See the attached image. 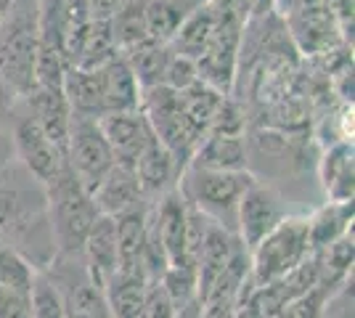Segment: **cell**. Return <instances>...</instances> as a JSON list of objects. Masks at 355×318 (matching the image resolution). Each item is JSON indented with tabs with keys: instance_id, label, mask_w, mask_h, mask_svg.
Returning a JSON list of instances; mask_svg holds the SVG:
<instances>
[{
	"instance_id": "cb8c5ba5",
	"label": "cell",
	"mask_w": 355,
	"mask_h": 318,
	"mask_svg": "<svg viewBox=\"0 0 355 318\" xmlns=\"http://www.w3.org/2000/svg\"><path fill=\"white\" fill-rule=\"evenodd\" d=\"M64 96L67 104L72 109V114L80 117H93L98 120L104 114V96H101V77L98 69H77V67H67L64 75Z\"/></svg>"
},
{
	"instance_id": "44dd1931",
	"label": "cell",
	"mask_w": 355,
	"mask_h": 318,
	"mask_svg": "<svg viewBox=\"0 0 355 318\" xmlns=\"http://www.w3.org/2000/svg\"><path fill=\"white\" fill-rule=\"evenodd\" d=\"M308 223V247L311 252H321L329 244L342 239L345 233L353 231V202L340 204V202H326L324 207L305 218Z\"/></svg>"
},
{
	"instance_id": "5bb4252c",
	"label": "cell",
	"mask_w": 355,
	"mask_h": 318,
	"mask_svg": "<svg viewBox=\"0 0 355 318\" xmlns=\"http://www.w3.org/2000/svg\"><path fill=\"white\" fill-rule=\"evenodd\" d=\"M83 263L88 268V276L93 279L96 287H104L109 276L119 268L117 255V228H114V218L98 215L96 223L90 228L88 239L83 244Z\"/></svg>"
},
{
	"instance_id": "1f68e13d",
	"label": "cell",
	"mask_w": 355,
	"mask_h": 318,
	"mask_svg": "<svg viewBox=\"0 0 355 318\" xmlns=\"http://www.w3.org/2000/svg\"><path fill=\"white\" fill-rule=\"evenodd\" d=\"M331 292H334V289L318 284V287H313L311 292H305V294L295 297L292 303L284 305V310H282V316L279 318H321L324 305H326V300H329V294H331Z\"/></svg>"
},
{
	"instance_id": "7c38bea8",
	"label": "cell",
	"mask_w": 355,
	"mask_h": 318,
	"mask_svg": "<svg viewBox=\"0 0 355 318\" xmlns=\"http://www.w3.org/2000/svg\"><path fill=\"white\" fill-rule=\"evenodd\" d=\"M90 199H93L98 215H106V218H117L122 212H130L148 202L138 186L133 167L117 165V162L101 178V183L90 191Z\"/></svg>"
},
{
	"instance_id": "4dcf8cb0",
	"label": "cell",
	"mask_w": 355,
	"mask_h": 318,
	"mask_svg": "<svg viewBox=\"0 0 355 318\" xmlns=\"http://www.w3.org/2000/svg\"><path fill=\"white\" fill-rule=\"evenodd\" d=\"M247 130V114H244V106L234 101L231 96L223 98L218 114L209 122L207 133L205 136H228V138H244Z\"/></svg>"
},
{
	"instance_id": "5b68a950",
	"label": "cell",
	"mask_w": 355,
	"mask_h": 318,
	"mask_svg": "<svg viewBox=\"0 0 355 318\" xmlns=\"http://www.w3.org/2000/svg\"><path fill=\"white\" fill-rule=\"evenodd\" d=\"M311 255L308 247V223L305 218H284L263 242L250 252V281L254 289L276 284L292 273Z\"/></svg>"
},
{
	"instance_id": "f1b7e54d",
	"label": "cell",
	"mask_w": 355,
	"mask_h": 318,
	"mask_svg": "<svg viewBox=\"0 0 355 318\" xmlns=\"http://www.w3.org/2000/svg\"><path fill=\"white\" fill-rule=\"evenodd\" d=\"M30 318H69L61 292L48 279L45 271H37L30 289Z\"/></svg>"
},
{
	"instance_id": "836d02e7",
	"label": "cell",
	"mask_w": 355,
	"mask_h": 318,
	"mask_svg": "<svg viewBox=\"0 0 355 318\" xmlns=\"http://www.w3.org/2000/svg\"><path fill=\"white\" fill-rule=\"evenodd\" d=\"M138 318H178V308L159 281H148Z\"/></svg>"
},
{
	"instance_id": "30bf717a",
	"label": "cell",
	"mask_w": 355,
	"mask_h": 318,
	"mask_svg": "<svg viewBox=\"0 0 355 318\" xmlns=\"http://www.w3.org/2000/svg\"><path fill=\"white\" fill-rule=\"evenodd\" d=\"M11 146H14L16 162L24 167L40 186H48L53 178H59L61 170L67 167L64 152L45 136V130L32 120L30 114H24L14 125Z\"/></svg>"
},
{
	"instance_id": "603a6c76",
	"label": "cell",
	"mask_w": 355,
	"mask_h": 318,
	"mask_svg": "<svg viewBox=\"0 0 355 318\" xmlns=\"http://www.w3.org/2000/svg\"><path fill=\"white\" fill-rule=\"evenodd\" d=\"M146 218L148 202L130 212H122L114 218L117 228V255L119 268L144 271V244H146Z\"/></svg>"
},
{
	"instance_id": "7a4b0ae2",
	"label": "cell",
	"mask_w": 355,
	"mask_h": 318,
	"mask_svg": "<svg viewBox=\"0 0 355 318\" xmlns=\"http://www.w3.org/2000/svg\"><path fill=\"white\" fill-rule=\"evenodd\" d=\"M43 188L45 212H48V226H51L56 255H80L90 228L98 218L90 191L74 178L69 167H64L59 178H53Z\"/></svg>"
},
{
	"instance_id": "484cf974",
	"label": "cell",
	"mask_w": 355,
	"mask_h": 318,
	"mask_svg": "<svg viewBox=\"0 0 355 318\" xmlns=\"http://www.w3.org/2000/svg\"><path fill=\"white\" fill-rule=\"evenodd\" d=\"M119 56L128 61L130 72L135 75L138 85H141V91H144V88L162 85L164 69H167V61H170V56H173V51H170V46H164V43H157V40L146 37V40H141L138 46L128 48L125 53H119Z\"/></svg>"
},
{
	"instance_id": "6da1fadb",
	"label": "cell",
	"mask_w": 355,
	"mask_h": 318,
	"mask_svg": "<svg viewBox=\"0 0 355 318\" xmlns=\"http://www.w3.org/2000/svg\"><path fill=\"white\" fill-rule=\"evenodd\" d=\"M0 244L24 255L35 271H45L56 258L45 188L14 159L0 165Z\"/></svg>"
},
{
	"instance_id": "74e56055",
	"label": "cell",
	"mask_w": 355,
	"mask_h": 318,
	"mask_svg": "<svg viewBox=\"0 0 355 318\" xmlns=\"http://www.w3.org/2000/svg\"><path fill=\"white\" fill-rule=\"evenodd\" d=\"M125 6V0H88L90 21H112V16Z\"/></svg>"
},
{
	"instance_id": "f546056e",
	"label": "cell",
	"mask_w": 355,
	"mask_h": 318,
	"mask_svg": "<svg viewBox=\"0 0 355 318\" xmlns=\"http://www.w3.org/2000/svg\"><path fill=\"white\" fill-rule=\"evenodd\" d=\"M35 265L24 255H19L11 247L0 244V287L16 289V292H30L35 281Z\"/></svg>"
},
{
	"instance_id": "4fadbf2b",
	"label": "cell",
	"mask_w": 355,
	"mask_h": 318,
	"mask_svg": "<svg viewBox=\"0 0 355 318\" xmlns=\"http://www.w3.org/2000/svg\"><path fill=\"white\" fill-rule=\"evenodd\" d=\"M133 173L138 178V186L144 191V197L159 199L162 194L175 188L178 178H180V167H178L175 157L159 143V138L154 136L146 143V149L135 159Z\"/></svg>"
},
{
	"instance_id": "3957f363",
	"label": "cell",
	"mask_w": 355,
	"mask_h": 318,
	"mask_svg": "<svg viewBox=\"0 0 355 318\" xmlns=\"http://www.w3.org/2000/svg\"><path fill=\"white\" fill-rule=\"evenodd\" d=\"M254 183L250 170L241 173H215V170H196L186 167L175 183L180 199L209 218L215 226L225 231H236V207L244 191Z\"/></svg>"
},
{
	"instance_id": "ffe728a7",
	"label": "cell",
	"mask_w": 355,
	"mask_h": 318,
	"mask_svg": "<svg viewBox=\"0 0 355 318\" xmlns=\"http://www.w3.org/2000/svg\"><path fill=\"white\" fill-rule=\"evenodd\" d=\"M101 77V96H104V114L109 112H138L141 106V85L130 72L128 61L117 56L98 69Z\"/></svg>"
},
{
	"instance_id": "e575fe53",
	"label": "cell",
	"mask_w": 355,
	"mask_h": 318,
	"mask_svg": "<svg viewBox=\"0 0 355 318\" xmlns=\"http://www.w3.org/2000/svg\"><path fill=\"white\" fill-rule=\"evenodd\" d=\"M321 318H353V279L329 294Z\"/></svg>"
},
{
	"instance_id": "4316f807",
	"label": "cell",
	"mask_w": 355,
	"mask_h": 318,
	"mask_svg": "<svg viewBox=\"0 0 355 318\" xmlns=\"http://www.w3.org/2000/svg\"><path fill=\"white\" fill-rule=\"evenodd\" d=\"M146 6H148V0H125V6L112 16L109 30H112V37H114V43H117L119 53H125L128 48L138 46L141 40L148 37Z\"/></svg>"
},
{
	"instance_id": "60d3db41",
	"label": "cell",
	"mask_w": 355,
	"mask_h": 318,
	"mask_svg": "<svg viewBox=\"0 0 355 318\" xmlns=\"http://www.w3.org/2000/svg\"><path fill=\"white\" fill-rule=\"evenodd\" d=\"M16 3H21V6H37V0H16Z\"/></svg>"
},
{
	"instance_id": "8fae6325",
	"label": "cell",
	"mask_w": 355,
	"mask_h": 318,
	"mask_svg": "<svg viewBox=\"0 0 355 318\" xmlns=\"http://www.w3.org/2000/svg\"><path fill=\"white\" fill-rule=\"evenodd\" d=\"M98 127L104 133L117 165L133 167L146 143L154 138L146 117L141 112H109L98 117Z\"/></svg>"
},
{
	"instance_id": "2e32d148",
	"label": "cell",
	"mask_w": 355,
	"mask_h": 318,
	"mask_svg": "<svg viewBox=\"0 0 355 318\" xmlns=\"http://www.w3.org/2000/svg\"><path fill=\"white\" fill-rule=\"evenodd\" d=\"M236 244H239V239L231 231L215 226V223L209 226L207 239H205L199 255L193 260V268H196V300H199V303L205 300V294L209 292V287L215 284V279H218L223 273V268L228 265V260L234 255Z\"/></svg>"
},
{
	"instance_id": "e0dca14e",
	"label": "cell",
	"mask_w": 355,
	"mask_h": 318,
	"mask_svg": "<svg viewBox=\"0 0 355 318\" xmlns=\"http://www.w3.org/2000/svg\"><path fill=\"white\" fill-rule=\"evenodd\" d=\"M30 106L32 120L37 122L45 130V136L51 138L61 152H67V138H69V122H72V109L67 104L64 91H45V88H35V91L24 98Z\"/></svg>"
},
{
	"instance_id": "ba28073f",
	"label": "cell",
	"mask_w": 355,
	"mask_h": 318,
	"mask_svg": "<svg viewBox=\"0 0 355 318\" xmlns=\"http://www.w3.org/2000/svg\"><path fill=\"white\" fill-rule=\"evenodd\" d=\"M64 157H67V167L72 170V175L88 191H93L106 173L114 167V154L98 127V120L80 117V114H72Z\"/></svg>"
},
{
	"instance_id": "277c9868",
	"label": "cell",
	"mask_w": 355,
	"mask_h": 318,
	"mask_svg": "<svg viewBox=\"0 0 355 318\" xmlns=\"http://www.w3.org/2000/svg\"><path fill=\"white\" fill-rule=\"evenodd\" d=\"M37 46V6L16 3L0 30V80L14 98H27L35 91Z\"/></svg>"
},
{
	"instance_id": "83f0119b",
	"label": "cell",
	"mask_w": 355,
	"mask_h": 318,
	"mask_svg": "<svg viewBox=\"0 0 355 318\" xmlns=\"http://www.w3.org/2000/svg\"><path fill=\"white\" fill-rule=\"evenodd\" d=\"M223 98H225V96H223L220 91L209 88L207 82H202V80H196L191 88L178 93V104L183 109V114H186L202 133H207L209 122L218 114Z\"/></svg>"
},
{
	"instance_id": "8992f818",
	"label": "cell",
	"mask_w": 355,
	"mask_h": 318,
	"mask_svg": "<svg viewBox=\"0 0 355 318\" xmlns=\"http://www.w3.org/2000/svg\"><path fill=\"white\" fill-rule=\"evenodd\" d=\"M218 8V27L212 32V40L207 43L205 53L196 59V72L199 80L207 82L209 88L220 91L223 96L234 93L239 69V53H241V35H244V21L236 11L215 0Z\"/></svg>"
},
{
	"instance_id": "d590c367",
	"label": "cell",
	"mask_w": 355,
	"mask_h": 318,
	"mask_svg": "<svg viewBox=\"0 0 355 318\" xmlns=\"http://www.w3.org/2000/svg\"><path fill=\"white\" fill-rule=\"evenodd\" d=\"M0 318H30V292L0 287Z\"/></svg>"
},
{
	"instance_id": "d4e9b609",
	"label": "cell",
	"mask_w": 355,
	"mask_h": 318,
	"mask_svg": "<svg viewBox=\"0 0 355 318\" xmlns=\"http://www.w3.org/2000/svg\"><path fill=\"white\" fill-rule=\"evenodd\" d=\"M209 0H148L146 6V32L151 40L157 43H170L180 30V24L199 11L202 6H207Z\"/></svg>"
},
{
	"instance_id": "8d00e7d4",
	"label": "cell",
	"mask_w": 355,
	"mask_h": 318,
	"mask_svg": "<svg viewBox=\"0 0 355 318\" xmlns=\"http://www.w3.org/2000/svg\"><path fill=\"white\" fill-rule=\"evenodd\" d=\"M331 6V11L340 21L342 32H345V40L350 43L353 40V0H326Z\"/></svg>"
},
{
	"instance_id": "ac0fdd59",
	"label": "cell",
	"mask_w": 355,
	"mask_h": 318,
	"mask_svg": "<svg viewBox=\"0 0 355 318\" xmlns=\"http://www.w3.org/2000/svg\"><path fill=\"white\" fill-rule=\"evenodd\" d=\"M247 162H250L247 138L205 136L199 141L189 167L215 170V173H241V170H247Z\"/></svg>"
},
{
	"instance_id": "7402d4cb",
	"label": "cell",
	"mask_w": 355,
	"mask_h": 318,
	"mask_svg": "<svg viewBox=\"0 0 355 318\" xmlns=\"http://www.w3.org/2000/svg\"><path fill=\"white\" fill-rule=\"evenodd\" d=\"M215 27H218V8H215V0H209L207 6H202L199 11H193L180 24V30L175 32V37L167 46L178 56H186V59L196 61L205 53L209 40H212Z\"/></svg>"
},
{
	"instance_id": "9a60e30c",
	"label": "cell",
	"mask_w": 355,
	"mask_h": 318,
	"mask_svg": "<svg viewBox=\"0 0 355 318\" xmlns=\"http://www.w3.org/2000/svg\"><path fill=\"white\" fill-rule=\"evenodd\" d=\"M353 143L340 141L326 146L321 159H318V178L324 186L329 202L350 204L355 194V159Z\"/></svg>"
},
{
	"instance_id": "f35d334b",
	"label": "cell",
	"mask_w": 355,
	"mask_h": 318,
	"mask_svg": "<svg viewBox=\"0 0 355 318\" xmlns=\"http://www.w3.org/2000/svg\"><path fill=\"white\" fill-rule=\"evenodd\" d=\"M11 106H14V96L6 88V82L0 80V117H3L6 112H11Z\"/></svg>"
},
{
	"instance_id": "52a82bcc",
	"label": "cell",
	"mask_w": 355,
	"mask_h": 318,
	"mask_svg": "<svg viewBox=\"0 0 355 318\" xmlns=\"http://www.w3.org/2000/svg\"><path fill=\"white\" fill-rule=\"evenodd\" d=\"M284 30L308 56H321L334 48L347 46L340 21L326 0H286Z\"/></svg>"
},
{
	"instance_id": "ab89813d",
	"label": "cell",
	"mask_w": 355,
	"mask_h": 318,
	"mask_svg": "<svg viewBox=\"0 0 355 318\" xmlns=\"http://www.w3.org/2000/svg\"><path fill=\"white\" fill-rule=\"evenodd\" d=\"M16 0H0V30H3V24L8 21V16L14 11Z\"/></svg>"
},
{
	"instance_id": "d6986e66",
	"label": "cell",
	"mask_w": 355,
	"mask_h": 318,
	"mask_svg": "<svg viewBox=\"0 0 355 318\" xmlns=\"http://www.w3.org/2000/svg\"><path fill=\"white\" fill-rule=\"evenodd\" d=\"M146 273L133 268H117L109 276L101 292H104L106 308L112 318H138L144 294H146Z\"/></svg>"
},
{
	"instance_id": "d6a6232c",
	"label": "cell",
	"mask_w": 355,
	"mask_h": 318,
	"mask_svg": "<svg viewBox=\"0 0 355 318\" xmlns=\"http://www.w3.org/2000/svg\"><path fill=\"white\" fill-rule=\"evenodd\" d=\"M196 80H199L196 61L173 53V56H170V61H167V69H164V77H162L164 88L180 93V91H186V88H191Z\"/></svg>"
},
{
	"instance_id": "9c48e42d",
	"label": "cell",
	"mask_w": 355,
	"mask_h": 318,
	"mask_svg": "<svg viewBox=\"0 0 355 318\" xmlns=\"http://www.w3.org/2000/svg\"><path fill=\"white\" fill-rule=\"evenodd\" d=\"M284 218H286V212H284L282 197L276 194V188H270L254 178V183L244 191V197L236 207L234 236L247 252H252Z\"/></svg>"
}]
</instances>
